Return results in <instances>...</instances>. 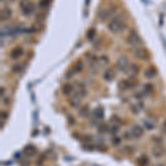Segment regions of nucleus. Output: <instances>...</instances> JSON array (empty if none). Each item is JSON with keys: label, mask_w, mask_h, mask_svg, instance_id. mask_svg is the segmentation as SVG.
<instances>
[{"label": "nucleus", "mask_w": 166, "mask_h": 166, "mask_svg": "<svg viewBox=\"0 0 166 166\" xmlns=\"http://www.w3.org/2000/svg\"><path fill=\"white\" fill-rule=\"evenodd\" d=\"M114 78H115V71H114V69H108L104 73H103V79L105 80L108 82L113 81Z\"/></svg>", "instance_id": "ddd939ff"}, {"label": "nucleus", "mask_w": 166, "mask_h": 166, "mask_svg": "<svg viewBox=\"0 0 166 166\" xmlns=\"http://www.w3.org/2000/svg\"><path fill=\"white\" fill-rule=\"evenodd\" d=\"M39 5L41 8H45V7L49 6V0H40Z\"/></svg>", "instance_id": "a878e982"}, {"label": "nucleus", "mask_w": 166, "mask_h": 166, "mask_svg": "<svg viewBox=\"0 0 166 166\" xmlns=\"http://www.w3.org/2000/svg\"><path fill=\"white\" fill-rule=\"evenodd\" d=\"M62 92L64 95H71L74 92V87L71 83H64L62 85Z\"/></svg>", "instance_id": "4468645a"}, {"label": "nucleus", "mask_w": 166, "mask_h": 166, "mask_svg": "<svg viewBox=\"0 0 166 166\" xmlns=\"http://www.w3.org/2000/svg\"><path fill=\"white\" fill-rule=\"evenodd\" d=\"M152 154H153L155 157H161V156H163V154H164V150L160 146V145L155 144L153 147H152Z\"/></svg>", "instance_id": "dca6fc26"}, {"label": "nucleus", "mask_w": 166, "mask_h": 166, "mask_svg": "<svg viewBox=\"0 0 166 166\" xmlns=\"http://www.w3.org/2000/svg\"><path fill=\"white\" fill-rule=\"evenodd\" d=\"M156 70L153 68V66H148V68L145 69L144 71V75L145 78H147V79H153V78L156 77Z\"/></svg>", "instance_id": "2eb2a0df"}, {"label": "nucleus", "mask_w": 166, "mask_h": 166, "mask_svg": "<svg viewBox=\"0 0 166 166\" xmlns=\"http://www.w3.org/2000/svg\"><path fill=\"white\" fill-rule=\"evenodd\" d=\"M113 10L114 8H104L102 9V10L99 12V19L100 20H106V19H109L111 17V15L113 13Z\"/></svg>", "instance_id": "1a4fd4ad"}, {"label": "nucleus", "mask_w": 166, "mask_h": 166, "mask_svg": "<svg viewBox=\"0 0 166 166\" xmlns=\"http://www.w3.org/2000/svg\"><path fill=\"white\" fill-rule=\"evenodd\" d=\"M42 162H43V156H42V157H41V160H40V158H39V160H38L37 165H38V166H39V165H42Z\"/></svg>", "instance_id": "2f4dec72"}, {"label": "nucleus", "mask_w": 166, "mask_h": 166, "mask_svg": "<svg viewBox=\"0 0 166 166\" xmlns=\"http://www.w3.org/2000/svg\"><path fill=\"white\" fill-rule=\"evenodd\" d=\"M136 163L138 164L140 166H146V165H148L150 161H148V157L146 155H141V156H138V157H137Z\"/></svg>", "instance_id": "6ab92c4d"}, {"label": "nucleus", "mask_w": 166, "mask_h": 166, "mask_svg": "<svg viewBox=\"0 0 166 166\" xmlns=\"http://www.w3.org/2000/svg\"><path fill=\"white\" fill-rule=\"evenodd\" d=\"M83 148H84V150H87V151H92V150H94V146H93L92 144H84Z\"/></svg>", "instance_id": "cd10ccee"}, {"label": "nucleus", "mask_w": 166, "mask_h": 166, "mask_svg": "<svg viewBox=\"0 0 166 166\" xmlns=\"http://www.w3.org/2000/svg\"><path fill=\"white\" fill-rule=\"evenodd\" d=\"M163 127H164V132L166 133V121H165V123L163 124Z\"/></svg>", "instance_id": "473e14b6"}, {"label": "nucleus", "mask_w": 166, "mask_h": 166, "mask_svg": "<svg viewBox=\"0 0 166 166\" xmlns=\"http://www.w3.org/2000/svg\"><path fill=\"white\" fill-rule=\"evenodd\" d=\"M124 137H125V138H126V140H131V138H132V133L131 132H125L124 133Z\"/></svg>", "instance_id": "c85d7f7f"}, {"label": "nucleus", "mask_w": 166, "mask_h": 166, "mask_svg": "<svg viewBox=\"0 0 166 166\" xmlns=\"http://www.w3.org/2000/svg\"><path fill=\"white\" fill-rule=\"evenodd\" d=\"M83 66H84V63H83V61L79 60L77 62V63L74 64L73 66H72L70 70H69L68 72L66 73V79H70V78H72L74 75V74L77 73H80V72L83 70Z\"/></svg>", "instance_id": "39448f33"}, {"label": "nucleus", "mask_w": 166, "mask_h": 166, "mask_svg": "<svg viewBox=\"0 0 166 166\" xmlns=\"http://www.w3.org/2000/svg\"><path fill=\"white\" fill-rule=\"evenodd\" d=\"M89 113H90V110H89V106L87 105L81 108V110L79 111V115L81 116V117H87V116H89Z\"/></svg>", "instance_id": "412c9836"}, {"label": "nucleus", "mask_w": 166, "mask_h": 166, "mask_svg": "<svg viewBox=\"0 0 166 166\" xmlns=\"http://www.w3.org/2000/svg\"><path fill=\"white\" fill-rule=\"evenodd\" d=\"M37 153H38V150L33 145H27L26 147L23 148V154L27 157H33V156L37 155Z\"/></svg>", "instance_id": "6e6552de"}, {"label": "nucleus", "mask_w": 166, "mask_h": 166, "mask_svg": "<svg viewBox=\"0 0 166 166\" xmlns=\"http://www.w3.org/2000/svg\"><path fill=\"white\" fill-rule=\"evenodd\" d=\"M144 92L147 93V94H151L152 92H154L153 84H151V83H146V84L144 85Z\"/></svg>", "instance_id": "b1692460"}, {"label": "nucleus", "mask_w": 166, "mask_h": 166, "mask_svg": "<svg viewBox=\"0 0 166 166\" xmlns=\"http://www.w3.org/2000/svg\"><path fill=\"white\" fill-rule=\"evenodd\" d=\"M130 64L131 63H130L129 59H127L126 57H124V55H121V57L116 60V68H117V70H120L121 72H124V73H125V71L129 69Z\"/></svg>", "instance_id": "423d86ee"}, {"label": "nucleus", "mask_w": 166, "mask_h": 166, "mask_svg": "<svg viewBox=\"0 0 166 166\" xmlns=\"http://www.w3.org/2000/svg\"><path fill=\"white\" fill-rule=\"evenodd\" d=\"M131 133H132V136L135 138H140L144 134V130L140 125H133L132 129H131Z\"/></svg>", "instance_id": "9d476101"}, {"label": "nucleus", "mask_w": 166, "mask_h": 166, "mask_svg": "<svg viewBox=\"0 0 166 166\" xmlns=\"http://www.w3.org/2000/svg\"><path fill=\"white\" fill-rule=\"evenodd\" d=\"M12 16V10L10 8H3L1 9V12H0V19H1V21H7L9 19L11 18Z\"/></svg>", "instance_id": "f8f14e48"}, {"label": "nucleus", "mask_w": 166, "mask_h": 166, "mask_svg": "<svg viewBox=\"0 0 166 166\" xmlns=\"http://www.w3.org/2000/svg\"><path fill=\"white\" fill-rule=\"evenodd\" d=\"M20 10L23 16H30L34 11V5L30 0H21L20 1Z\"/></svg>", "instance_id": "20e7f679"}, {"label": "nucleus", "mask_w": 166, "mask_h": 166, "mask_svg": "<svg viewBox=\"0 0 166 166\" xmlns=\"http://www.w3.org/2000/svg\"><path fill=\"white\" fill-rule=\"evenodd\" d=\"M22 54H23V49H22L21 47H16L11 50L10 58L12 59V60H18L20 57H22Z\"/></svg>", "instance_id": "9b49d317"}, {"label": "nucleus", "mask_w": 166, "mask_h": 166, "mask_svg": "<svg viewBox=\"0 0 166 166\" xmlns=\"http://www.w3.org/2000/svg\"><path fill=\"white\" fill-rule=\"evenodd\" d=\"M99 63V66H100V68H103V66H106L109 64V59L106 55H101L100 58L98 59V61H96Z\"/></svg>", "instance_id": "aec40b11"}, {"label": "nucleus", "mask_w": 166, "mask_h": 166, "mask_svg": "<svg viewBox=\"0 0 166 166\" xmlns=\"http://www.w3.org/2000/svg\"><path fill=\"white\" fill-rule=\"evenodd\" d=\"M132 55L135 59L141 61H145L148 60L150 58V53L146 49H144L143 47H135L132 49Z\"/></svg>", "instance_id": "7ed1b4c3"}, {"label": "nucleus", "mask_w": 166, "mask_h": 166, "mask_svg": "<svg viewBox=\"0 0 166 166\" xmlns=\"http://www.w3.org/2000/svg\"><path fill=\"white\" fill-rule=\"evenodd\" d=\"M82 98H83V96H82L81 93L78 92V91H75V92L70 96V99H69V104L74 109L79 108V105L81 104Z\"/></svg>", "instance_id": "0eeeda50"}, {"label": "nucleus", "mask_w": 166, "mask_h": 166, "mask_svg": "<svg viewBox=\"0 0 166 166\" xmlns=\"http://www.w3.org/2000/svg\"><path fill=\"white\" fill-rule=\"evenodd\" d=\"M126 74H130L131 77H135L138 74V66H135V64H130L129 69H127L126 71H125Z\"/></svg>", "instance_id": "f3484780"}, {"label": "nucleus", "mask_w": 166, "mask_h": 166, "mask_svg": "<svg viewBox=\"0 0 166 166\" xmlns=\"http://www.w3.org/2000/svg\"><path fill=\"white\" fill-rule=\"evenodd\" d=\"M101 129L99 130V131H100V133H104V132H106V131H108V126H106V125H103V126H100Z\"/></svg>", "instance_id": "c756f323"}, {"label": "nucleus", "mask_w": 166, "mask_h": 166, "mask_svg": "<svg viewBox=\"0 0 166 166\" xmlns=\"http://www.w3.org/2000/svg\"><path fill=\"white\" fill-rule=\"evenodd\" d=\"M131 82L129 81V80H123V81L120 82L119 87H121V89H130V87H132L133 84H130Z\"/></svg>", "instance_id": "4be33fe9"}, {"label": "nucleus", "mask_w": 166, "mask_h": 166, "mask_svg": "<svg viewBox=\"0 0 166 166\" xmlns=\"http://www.w3.org/2000/svg\"><path fill=\"white\" fill-rule=\"evenodd\" d=\"M21 71H22V64H16L12 68V72H15V73H20Z\"/></svg>", "instance_id": "393cba45"}, {"label": "nucleus", "mask_w": 166, "mask_h": 166, "mask_svg": "<svg viewBox=\"0 0 166 166\" xmlns=\"http://www.w3.org/2000/svg\"><path fill=\"white\" fill-rule=\"evenodd\" d=\"M112 142H113L114 145H119L120 143H121V138L117 137V136H114L113 138H112Z\"/></svg>", "instance_id": "bb28decb"}, {"label": "nucleus", "mask_w": 166, "mask_h": 166, "mask_svg": "<svg viewBox=\"0 0 166 166\" xmlns=\"http://www.w3.org/2000/svg\"><path fill=\"white\" fill-rule=\"evenodd\" d=\"M94 38H95V29L94 28H91V29H89V31L87 32V39L90 40V41H92Z\"/></svg>", "instance_id": "5701e85b"}, {"label": "nucleus", "mask_w": 166, "mask_h": 166, "mask_svg": "<svg viewBox=\"0 0 166 166\" xmlns=\"http://www.w3.org/2000/svg\"><path fill=\"white\" fill-rule=\"evenodd\" d=\"M117 131H119L117 126H113V129H111V132H112V133H116Z\"/></svg>", "instance_id": "7c9ffc66"}, {"label": "nucleus", "mask_w": 166, "mask_h": 166, "mask_svg": "<svg viewBox=\"0 0 166 166\" xmlns=\"http://www.w3.org/2000/svg\"><path fill=\"white\" fill-rule=\"evenodd\" d=\"M127 42L131 47H142L143 45V40L140 37V34L137 33L135 30H131L129 37H127Z\"/></svg>", "instance_id": "f03ea898"}, {"label": "nucleus", "mask_w": 166, "mask_h": 166, "mask_svg": "<svg viewBox=\"0 0 166 166\" xmlns=\"http://www.w3.org/2000/svg\"><path fill=\"white\" fill-rule=\"evenodd\" d=\"M155 166H164V165H162V164H157V165H155Z\"/></svg>", "instance_id": "72a5a7b5"}, {"label": "nucleus", "mask_w": 166, "mask_h": 166, "mask_svg": "<svg viewBox=\"0 0 166 166\" xmlns=\"http://www.w3.org/2000/svg\"><path fill=\"white\" fill-rule=\"evenodd\" d=\"M93 115L96 120H102L104 117V110L102 106H98L96 109H94L93 111Z\"/></svg>", "instance_id": "a211bd4d"}, {"label": "nucleus", "mask_w": 166, "mask_h": 166, "mask_svg": "<svg viewBox=\"0 0 166 166\" xmlns=\"http://www.w3.org/2000/svg\"><path fill=\"white\" fill-rule=\"evenodd\" d=\"M108 29L112 33H120L125 29V20L122 16H115L108 22Z\"/></svg>", "instance_id": "f257e3e1"}]
</instances>
